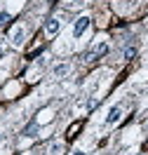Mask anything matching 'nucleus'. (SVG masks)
<instances>
[{
  "label": "nucleus",
  "mask_w": 148,
  "mask_h": 155,
  "mask_svg": "<svg viewBox=\"0 0 148 155\" xmlns=\"http://www.w3.org/2000/svg\"><path fill=\"white\" fill-rule=\"evenodd\" d=\"M134 54H136V49H134V47H127V49H125V59H132Z\"/></svg>",
  "instance_id": "obj_10"
},
{
  "label": "nucleus",
  "mask_w": 148,
  "mask_h": 155,
  "mask_svg": "<svg viewBox=\"0 0 148 155\" xmlns=\"http://www.w3.org/2000/svg\"><path fill=\"white\" fill-rule=\"evenodd\" d=\"M120 117H122V108H120V106H113L108 110V115H106V122H108V125H115Z\"/></svg>",
  "instance_id": "obj_4"
},
{
  "label": "nucleus",
  "mask_w": 148,
  "mask_h": 155,
  "mask_svg": "<svg viewBox=\"0 0 148 155\" xmlns=\"http://www.w3.org/2000/svg\"><path fill=\"white\" fill-rule=\"evenodd\" d=\"M87 28H89V17H80V19H75V24H73V35L80 38Z\"/></svg>",
  "instance_id": "obj_2"
},
{
  "label": "nucleus",
  "mask_w": 148,
  "mask_h": 155,
  "mask_svg": "<svg viewBox=\"0 0 148 155\" xmlns=\"http://www.w3.org/2000/svg\"><path fill=\"white\" fill-rule=\"evenodd\" d=\"M0 141H2V134H0Z\"/></svg>",
  "instance_id": "obj_13"
},
{
  "label": "nucleus",
  "mask_w": 148,
  "mask_h": 155,
  "mask_svg": "<svg viewBox=\"0 0 148 155\" xmlns=\"http://www.w3.org/2000/svg\"><path fill=\"white\" fill-rule=\"evenodd\" d=\"M73 155H85V153H82V150H78V153H73Z\"/></svg>",
  "instance_id": "obj_11"
},
{
  "label": "nucleus",
  "mask_w": 148,
  "mask_h": 155,
  "mask_svg": "<svg viewBox=\"0 0 148 155\" xmlns=\"http://www.w3.org/2000/svg\"><path fill=\"white\" fill-rule=\"evenodd\" d=\"M106 52H108V45H106V42H97V45L85 54V61H97V59H101Z\"/></svg>",
  "instance_id": "obj_1"
},
{
  "label": "nucleus",
  "mask_w": 148,
  "mask_h": 155,
  "mask_svg": "<svg viewBox=\"0 0 148 155\" xmlns=\"http://www.w3.org/2000/svg\"><path fill=\"white\" fill-rule=\"evenodd\" d=\"M45 31H47V35H57L59 33V19H47V24H45Z\"/></svg>",
  "instance_id": "obj_5"
},
{
  "label": "nucleus",
  "mask_w": 148,
  "mask_h": 155,
  "mask_svg": "<svg viewBox=\"0 0 148 155\" xmlns=\"http://www.w3.org/2000/svg\"><path fill=\"white\" fill-rule=\"evenodd\" d=\"M78 129H80V122H75V125H71V129H68V139H73Z\"/></svg>",
  "instance_id": "obj_9"
},
{
  "label": "nucleus",
  "mask_w": 148,
  "mask_h": 155,
  "mask_svg": "<svg viewBox=\"0 0 148 155\" xmlns=\"http://www.w3.org/2000/svg\"><path fill=\"white\" fill-rule=\"evenodd\" d=\"M73 2H80V0H73Z\"/></svg>",
  "instance_id": "obj_12"
},
{
  "label": "nucleus",
  "mask_w": 148,
  "mask_h": 155,
  "mask_svg": "<svg viewBox=\"0 0 148 155\" xmlns=\"http://www.w3.org/2000/svg\"><path fill=\"white\" fill-rule=\"evenodd\" d=\"M35 134H38V122H31L24 127V136H35Z\"/></svg>",
  "instance_id": "obj_6"
},
{
  "label": "nucleus",
  "mask_w": 148,
  "mask_h": 155,
  "mask_svg": "<svg viewBox=\"0 0 148 155\" xmlns=\"http://www.w3.org/2000/svg\"><path fill=\"white\" fill-rule=\"evenodd\" d=\"M10 21H12V14H10V12H0V28H5Z\"/></svg>",
  "instance_id": "obj_8"
},
{
  "label": "nucleus",
  "mask_w": 148,
  "mask_h": 155,
  "mask_svg": "<svg viewBox=\"0 0 148 155\" xmlns=\"http://www.w3.org/2000/svg\"><path fill=\"white\" fill-rule=\"evenodd\" d=\"M24 38H26L24 26H17V28H14V33H12V42H14V47H21V45H24Z\"/></svg>",
  "instance_id": "obj_3"
},
{
  "label": "nucleus",
  "mask_w": 148,
  "mask_h": 155,
  "mask_svg": "<svg viewBox=\"0 0 148 155\" xmlns=\"http://www.w3.org/2000/svg\"><path fill=\"white\" fill-rule=\"evenodd\" d=\"M68 71H71V66H68V64H57V66H54V75H66V73H68Z\"/></svg>",
  "instance_id": "obj_7"
}]
</instances>
